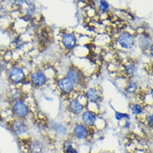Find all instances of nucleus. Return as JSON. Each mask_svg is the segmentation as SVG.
I'll list each match as a JSON object with an SVG mask.
<instances>
[{"mask_svg":"<svg viewBox=\"0 0 153 153\" xmlns=\"http://www.w3.org/2000/svg\"><path fill=\"white\" fill-rule=\"evenodd\" d=\"M11 109L13 116L18 119H25L30 113V108L25 100L22 98H14L11 101Z\"/></svg>","mask_w":153,"mask_h":153,"instance_id":"obj_2","label":"nucleus"},{"mask_svg":"<svg viewBox=\"0 0 153 153\" xmlns=\"http://www.w3.org/2000/svg\"><path fill=\"white\" fill-rule=\"evenodd\" d=\"M85 96L88 102L94 104H99L102 100V95L98 89L96 88H89L85 92Z\"/></svg>","mask_w":153,"mask_h":153,"instance_id":"obj_11","label":"nucleus"},{"mask_svg":"<svg viewBox=\"0 0 153 153\" xmlns=\"http://www.w3.org/2000/svg\"><path fill=\"white\" fill-rule=\"evenodd\" d=\"M29 151L31 153H40L43 151V145L41 142L34 140L29 144Z\"/></svg>","mask_w":153,"mask_h":153,"instance_id":"obj_17","label":"nucleus"},{"mask_svg":"<svg viewBox=\"0 0 153 153\" xmlns=\"http://www.w3.org/2000/svg\"><path fill=\"white\" fill-rule=\"evenodd\" d=\"M130 126H131V122H130V121H126V122L125 123L124 128L125 129H129V128H130Z\"/></svg>","mask_w":153,"mask_h":153,"instance_id":"obj_23","label":"nucleus"},{"mask_svg":"<svg viewBox=\"0 0 153 153\" xmlns=\"http://www.w3.org/2000/svg\"><path fill=\"white\" fill-rule=\"evenodd\" d=\"M138 44L139 46L141 47L142 50H148L151 46L152 45V38L148 35H141L138 39Z\"/></svg>","mask_w":153,"mask_h":153,"instance_id":"obj_14","label":"nucleus"},{"mask_svg":"<svg viewBox=\"0 0 153 153\" xmlns=\"http://www.w3.org/2000/svg\"><path fill=\"white\" fill-rule=\"evenodd\" d=\"M146 122L147 126H149L150 128H152V122H153V117L152 114H149L146 116Z\"/></svg>","mask_w":153,"mask_h":153,"instance_id":"obj_22","label":"nucleus"},{"mask_svg":"<svg viewBox=\"0 0 153 153\" xmlns=\"http://www.w3.org/2000/svg\"><path fill=\"white\" fill-rule=\"evenodd\" d=\"M8 80L13 85H19L26 80V75L24 70L18 65H13L9 68L8 74Z\"/></svg>","mask_w":153,"mask_h":153,"instance_id":"obj_4","label":"nucleus"},{"mask_svg":"<svg viewBox=\"0 0 153 153\" xmlns=\"http://www.w3.org/2000/svg\"><path fill=\"white\" fill-rule=\"evenodd\" d=\"M54 129L57 131L58 133H61V134H65L66 132V128L63 126V125L60 124H55L54 125Z\"/></svg>","mask_w":153,"mask_h":153,"instance_id":"obj_21","label":"nucleus"},{"mask_svg":"<svg viewBox=\"0 0 153 153\" xmlns=\"http://www.w3.org/2000/svg\"><path fill=\"white\" fill-rule=\"evenodd\" d=\"M73 135L79 140H86L90 137L91 131L88 127L81 123H77L73 128Z\"/></svg>","mask_w":153,"mask_h":153,"instance_id":"obj_10","label":"nucleus"},{"mask_svg":"<svg viewBox=\"0 0 153 153\" xmlns=\"http://www.w3.org/2000/svg\"><path fill=\"white\" fill-rule=\"evenodd\" d=\"M56 85L59 91L61 92V95L64 96H71L75 93V86L74 83L71 81L66 76L57 79Z\"/></svg>","mask_w":153,"mask_h":153,"instance_id":"obj_3","label":"nucleus"},{"mask_svg":"<svg viewBox=\"0 0 153 153\" xmlns=\"http://www.w3.org/2000/svg\"><path fill=\"white\" fill-rule=\"evenodd\" d=\"M137 70H138V66L137 64L133 62H129L124 65L123 73L128 78H131V77H134L135 75L137 74Z\"/></svg>","mask_w":153,"mask_h":153,"instance_id":"obj_13","label":"nucleus"},{"mask_svg":"<svg viewBox=\"0 0 153 153\" xmlns=\"http://www.w3.org/2000/svg\"><path fill=\"white\" fill-rule=\"evenodd\" d=\"M139 90V84L137 81H135V80H130L126 86L125 88V91L129 94V95H133L135 93H137V91Z\"/></svg>","mask_w":153,"mask_h":153,"instance_id":"obj_16","label":"nucleus"},{"mask_svg":"<svg viewBox=\"0 0 153 153\" xmlns=\"http://www.w3.org/2000/svg\"><path fill=\"white\" fill-rule=\"evenodd\" d=\"M66 77L74 83L75 87L78 86L85 89L88 85V79L84 75V72L75 65L69 67L66 71Z\"/></svg>","mask_w":153,"mask_h":153,"instance_id":"obj_1","label":"nucleus"},{"mask_svg":"<svg viewBox=\"0 0 153 153\" xmlns=\"http://www.w3.org/2000/svg\"><path fill=\"white\" fill-rule=\"evenodd\" d=\"M27 5H28V7L25 10V16L23 17V19H25V21H29L35 13L36 6L33 2H28V1H27Z\"/></svg>","mask_w":153,"mask_h":153,"instance_id":"obj_15","label":"nucleus"},{"mask_svg":"<svg viewBox=\"0 0 153 153\" xmlns=\"http://www.w3.org/2000/svg\"><path fill=\"white\" fill-rule=\"evenodd\" d=\"M64 153H65V152H64Z\"/></svg>","mask_w":153,"mask_h":153,"instance_id":"obj_25","label":"nucleus"},{"mask_svg":"<svg viewBox=\"0 0 153 153\" xmlns=\"http://www.w3.org/2000/svg\"><path fill=\"white\" fill-rule=\"evenodd\" d=\"M110 8H111V5L106 1H100L98 4V10L103 13L109 12Z\"/></svg>","mask_w":153,"mask_h":153,"instance_id":"obj_19","label":"nucleus"},{"mask_svg":"<svg viewBox=\"0 0 153 153\" xmlns=\"http://www.w3.org/2000/svg\"><path fill=\"white\" fill-rule=\"evenodd\" d=\"M85 108V105H83L77 98L71 99L67 105L68 111L73 114L74 116H79L80 114H82Z\"/></svg>","mask_w":153,"mask_h":153,"instance_id":"obj_9","label":"nucleus"},{"mask_svg":"<svg viewBox=\"0 0 153 153\" xmlns=\"http://www.w3.org/2000/svg\"><path fill=\"white\" fill-rule=\"evenodd\" d=\"M131 113L135 116H139L144 111V108L141 105V104L139 103H133L131 106Z\"/></svg>","mask_w":153,"mask_h":153,"instance_id":"obj_18","label":"nucleus"},{"mask_svg":"<svg viewBox=\"0 0 153 153\" xmlns=\"http://www.w3.org/2000/svg\"><path fill=\"white\" fill-rule=\"evenodd\" d=\"M118 45L123 50H131L135 45V37L134 35L127 31H123L119 33L116 39Z\"/></svg>","mask_w":153,"mask_h":153,"instance_id":"obj_5","label":"nucleus"},{"mask_svg":"<svg viewBox=\"0 0 153 153\" xmlns=\"http://www.w3.org/2000/svg\"><path fill=\"white\" fill-rule=\"evenodd\" d=\"M61 44L66 50H73L77 45V37L75 33L65 32L61 36Z\"/></svg>","mask_w":153,"mask_h":153,"instance_id":"obj_7","label":"nucleus"},{"mask_svg":"<svg viewBox=\"0 0 153 153\" xmlns=\"http://www.w3.org/2000/svg\"><path fill=\"white\" fill-rule=\"evenodd\" d=\"M82 124L88 128H92L95 126V121L97 120V114L92 111H86L82 113L81 116Z\"/></svg>","mask_w":153,"mask_h":153,"instance_id":"obj_12","label":"nucleus"},{"mask_svg":"<svg viewBox=\"0 0 153 153\" xmlns=\"http://www.w3.org/2000/svg\"><path fill=\"white\" fill-rule=\"evenodd\" d=\"M10 130L16 136H22L28 131V126L25 122V120L21 119H15L10 123Z\"/></svg>","mask_w":153,"mask_h":153,"instance_id":"obj_8","label":"nucleus"},{"mask_svg":"<svg viewBox=\"0 0 153 153\" xmlns=\"http://www.w3.org/2000/svg\"><path fill=\"white\" fill-rule=\"evenodd\" d=\"M69 153H79V152H78V150H77V149H75V148H73V149L71 150V152H70Z\"/></svg>","mask_w":153,"mask_h":153,"instance_id":"obj_24","label":"nucleus"},{"mask_svg":"<svg viewBox=\"0 0 153 153\" xmlns=\"http://www.w3.org/2000/svg\"><path fill=\"white\" fill-rule=\"evenodd\" d=\"M29 82L34 87H42L48 82V78L44 71L37 70L33 72L29 77Z\"/></svg>","mask_w":153,"mask_h":153,"instance_id":"obj_6","label":"nucleus"},{"mask_svg":"<svg viewBox=\"0 0 153 153\" xmlns=\"http://www.w3.org/2000/svg\"><path fill=\"white\" fill-rule=\"evenodd\" d=\"M115 117H116V120H120L122 119H126V120H129L131 119V116L129 114H126V113H121V112L116 111L115 113Z\"/></svg>","mask_w":153,"mask_h":153,"instance_id":"obj_20","label":"nucleus"}]
</instances>
